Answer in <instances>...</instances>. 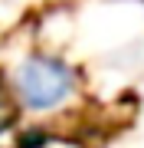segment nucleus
Listing matches in <instances>:
<instances>
[{
	"label": "nucleus",
	"instance_id": "obj_1",
	"mask_svg": "<svg viewBox=\"0 0 144 148\" xmlns=\"http://www.w3.org/2000/svg\"><path fill=\"white\" fill-rule=\"evenodd\" d=\"M13 89L30 112H49L72 95L75 76L66 63H59L53 56H30L16 69Z\"/></svg>",
	"mask_w": 144,
	"mask_h": 148
}]
</instances>
